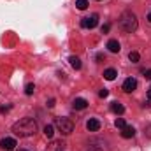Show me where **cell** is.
<instances>
[{
    "mask_svg": "<svg viewBox=\"0 0 151 151\" xmlns=\"http://www.w3.org/2000/svg\"><path fill=\"white\" fill-rule=\"evenodd\" d=\"M111 30V25L109 23H106V25H102V34H107Z\"/></svg>",
    "mask_w": 151,
    "mask_h": 151,
    "instance_id": "ffe728a7",
    "label": "cell"
},
{
    "mask_svg": "<svg viewBox=\"0 0 151 151\" xmlns=\"http://www.w3.org/2000/svg\"><path fill=\"white\" fill-rule=\"evenodd\" d=\"M135 88H137V81H135L134 77H128V79H125V83H123V90H125L127 93H132Z\"/></svg>",
    "mask_w": 151,
    "mask_h": 151,
    "instance_id": "8992f818",
    "label": "cell"
},
{
    "mask_svg": "<svg viewBox=\"0 0 151 151\" xmlns=\"http://www.w3.org/2000/svg\"><path fill=\"white\" fill-rule=\"evenodd\" d=\"M9 109H11V107H9V106H7V107H0V111H2V113H7V111H9Z\"/></svg>",
    "mask_w": 151,
    "mask_h": 151,
    "instance_id": "cb8c5ba5",
    "label": "cell"
},
{
    "mask_svg": "<svg viewBox=\"0 0 151 151\" xmlns=\"http://www.w3.org/2000/svg\"><path fill=\"white\" fill-rule=\"evenodd\" d=\"M86 128H88L90 132H97V130L100 128V121L95 119V118H90V119L86 121Z\"/></svg>",
    "mask_w": 151,
    "mask_h": 151,
    "instance_id": "52a82bcc",
    "label": "cell"
},
{
    "mask_svg": "<svg viewBox=\"0 0 151 151\" xmlns=\"http://www.w3.org/2000/svg\"><path fill=\"white\" fill-rule=\"evenodd\" d=\"M148 100H151V88L148 90Z\"/></svg>",
    "mask_w": 151,
    "mask_h": 151,
    "instance_id": "d4e9b609",
    "label": "cell"
},
{
    "mask_svg": "<svg viewBox=\"0 0 151 151\" xmlns=\"http://www.w3.org/2000/svg\"><path fill=\"white\" fill-rule=\"evenodd\" d=\"M114 125H116L118 128H125V127H127V123H125V119H123V118H118Z\"/></svg>",
    "mask_w": 151,
    "mask_h": 151,
    "instance_id": "d6986e66",
    "label": "cell"
},
{
    "mask_svg": "<svg viewBox=\"0 0 151 151\" xmlns=\"http://www.w3.org/2000/svg\"><path fill=\"white\" fill-rule=\"evenodd\" d=\"M134 135H135V128H134V127H125V128H121V137L130 139V137H134Z\"/></svg>",
    "mask_w": 151,
    "mask_h": 151,
    "instance_id": "9c48e42d",
    "label": "cell"
},
{
    "mask_svg": "<svg viewBox=\"0 0 151 151\" xmlns=\"http://www.w3.org/2000/svg\"><path fill=\"white\" fill-rule=\"evenodd\" d=\"M34 91H35V84H27V88H25V93L27 95H34Z\"/></svg>",
    "mask_w": 151,
    "mask_h": 151,
    "instance_id": "ac0fdd59",
    "label": "cell"
},
{
    "mask_svg": "<svg viewBox=\"0 0 151 151\" xmlns=\"http://www.w3.org/2000/svg\"><path fill=\"white\" fill-rule=\"evenodd\" d=\"M107 49H109L111 53H119V49H121V47H119V42H118L116 39H111V40L107 42Z\"/></svg>",
    "mask_w": 151,
    "mask_h": 151,
    "instance_id": "30bf717a",
    "label": "cell"
},
{
    "mask_svg": "<svg viewBox=\"0 0 151 151\" xmlns=\"http://www.w3.org/2000/svg\"><path fill=\"white\" fill-rule=\"evenodd\" d=\"M128 58H130V62H132V63H137L141 56H139V53H137V51H130V55H128Z\"/></svg>",
    "mask_w": 151,
    "mask_h": 151,
    "instance_id": "e0dca14e",
    "label": "cell"
},
{
    "mask_svg": "<svg viewBox=\"0 0 151 151\" xmlns=\"http://www.w3.org/2000/svg\"><path fill=\"white\" fill-rule=\"evenodd\" d=\"M63 148H65V142H62V141H53V142L49 144L47 151H63Z\"/></svg>",
    "mask_w": 151,
    "mask_h": 151,
    "instance_id": "ba28073f",
    "label": "cell"
},
{
    "mask_svg": "<svg viewBox=\"0 0 151 151\" xmlns=\"http://www.w3.org/2000/svg\"><path fill=\"white\" fill-rule=\"evenodd\" d=\"M55 127L58 128V132H62L63 135H69L74 132V123L69 118H56L55 119Z\"/></svg>",
    "mask_w": 151,
    "mask_h": 151,
    "instance_id": "3957f363",
    "label": "cell"
},
{
    "mask_svg": "<svg viewBox=\"0 0 151 151\" xmlns=\"http://www.w3.org/2000/svg\"><path fill=\"white\" fill-rule=\"evenodd\" d=\"M148 21L151 23V11H150V14H148Z\"/></svg>",
    "mask_w": 151,
    "mask_h": 151,
    "instance_id": "484cf974",
    "label": "cell"
},
{
    "mask_svg": "<svg viewBox=\"0 0 151 151\" xmlns=\"http://www.w3.org/2000/svg\"><path fill=\"white\" fill-rule=\"evenodd\" d=\"M107 95H109V91H107L106 88H104V90H100V93H99V97H100V99H106Z\"/></svg>",
    "mask_w": 151,
    "mask_h": 151,
    "instance_id": "44dd1931",
    "label": "cell"
},
{
    "mask_svg": "<svg viewBox=\"0 0 151 151\" xmlns=\"http://www.w3.org/2000/svg\"><path fill=\"white\" fill-rule=\"evenodd\" d=\"M116 76H118V72H116L114 69H107V70L104 72V77H106L107 81H113V79H116Z\"/></svg>",
    "mask_w": 151,
    "mask_h": 151,
    "instance_id": "5bb4252c",
    "label": "cell"
},
{
    "mask_svg": "<svg viewBox=\"0 0 151 151\" xmlns=\"http://www.w3.org/2000/svg\"><path fill=\"white\" fill-rule=\"evenodd\" d=\"M72 106H74V109H86L88 107V102L84 99H76L74 102H72Z\"/></svg>",
    "mask_w": 151,
    "mask_h": 151,
    "instance_id": "8fae6325",
    "label": "cell"
},
{
    "mask_svg": "<svg viewBox=\"0 0 151 151\" xmlns=\"http://www.w3.org/2000/svg\"><path fill=\"white\" fill-rule=\"evenodd\" d=\"M46 106H47V107H53V106H55V99H49V100H47V104H46Z\"/></svg>",
    "mask_w": 151,
    "mask_h": 151,
    "instance_id": "603a6c76",
    "label": "cell"
},
{
    "mask_svg": "<svg viewBox=\"0 0 151 151\" xmlns=\"http://www.w3.org/2000/svg\"><path fill=\"white\" fill-rule=\"evenodd\" d=\"M0 148L4 151H12L16 148V139H12V137H4V139L0 141Z\"/></svg>",
    "mask_w": 151,
    "mask_h": 151,
    "instance_id": "5b68a950",
    "label": "cell"
},
{
    "mask_svg": "<svg viewBox=\"0 0 151 151\" xmlns=\"http://www.w3.org/2000/svg\"><path fill=\"white\" fill-rule=\"evenodd\" d=\"M69 62H70V65L74 67L76 70H77V69H81V60H79L77 56H70V58H69Z\"/></svg>",
    "mask_w": 151,
    "mask_h": 151,
    "instance_id": "9a60e30c",
    "label": "cell"
},
{
    "mask_svg": "<svg viewBox=\"0 0 151 151\" xmlns=\"http://www.w3.org/2000/svg\"><path fill=\"white\" fill-rule=\"evenodd\" d=\"M12 132L18 137H30L37 132V121L34 118H23L12 125Z\"/></svg>",
    "mask_w": 151,
    "mask_h": 151,
    "instance_id": "6da1fadb",
    "label": "cell"
},
{
    "mask_svg": "<svg viewBox=\"0 0 151 151\" xmlns=\"http://www.w3.org/2000/svg\"><path fill=\"white\" fill-rule=\"evenodd\" d=\"M76 5L79 11H84V9H88V0H76Z\"/></svg>",
    "mask_w": 151,
    "mask_h": 151,
    "instance_id": "2e32d148",
    "label": "cell"
},
{
    "mask_svg": "<svg viewBox=\"0 0 151 151\" xmlns=\"http://www.w3.org/2000/svg\"><path fill=\"white\" fill-rule=\"evenodd\" d=\"M119 27H121L125 32H128V34L135 32L137 27H139V23H137V16H135L134 12H130V11H125V12L121 14V18H119Z\"/></svg>",
    "mask_w": 151,
    "mask_h": 151,
    "instance_id": "7a4b0ae2",
    "label": "cell"
},
{
    "mask_svg": "<svg viewBox=\"0 0 151 151\" xmlns=\"http://www.w3.org/2000/svg\"><path fill=\"white\" fill-rule=\"evenodd\" d=\"M144 72V77L146 79H151V69H148V70H142Z\"/></svg>",
    "mask_w": 151,
    "mask_h": 151,
    "instance_id": "7402d4cb",
    "label": "cell"
},
{
    "mask_svg": "<svg viewBox=\"0 0 151 151\" xmlns=\"http://www.w3.org/2000/svg\"><path fill=\"white\" fill-rule=\"evenodd\" d=\"M44 135H46L47 139H53V135H55V127H53V125H46V127H44Z\"/></svg>",
    "mask_w": 151,
    "mask_h": 151,
    "instance_id": "4fadbf2b",
    "label": "cell"
},
{
    "mask_svg": "<svg viewBox=\"0 0 151 151\" xmlns=\"http://www.w3.org/2000/svg\"><path fill=\"white\" fill-rule=\"evenodd\" d=\"M111 111L116 113V114H123L125 113V107H123L119 102H113V104H111Z\"/></svg>",
    "mask_w": 151,
    "mask_h": 151,
    "instance_id": "7c38bea8",
    "label": "cell"
},
{
    "mask_svg": "<svg viewBox=\"0 0 151 151\" xmlns=\"http://www.w3.org/2000/svg\"><path fill=\"white\" fill-rule=\"evenodd\" d=\"M97 23H99V16H97V14H91V16L81 19V27H83V28H95Z\"/></svg>",
    "mask_w": 151,
    "mask_h": 151,
    "instance_id": "277c9868",
    "label": "cell"
},
{
    "mask_svg": "<svg viewBox=\"0 0 151 151\" xmlns=\"http://www.w3.org/2000/svg\"><path fill=\"white\" fill-rule=\"evenodd\" d=\"M18 151H28V150H18Z\"/></svg>",
    "mask_w": 151,
    "mask_h": 151,
    "instance_id": "4316f807",
    "label": "cell"
}]
</instances>
